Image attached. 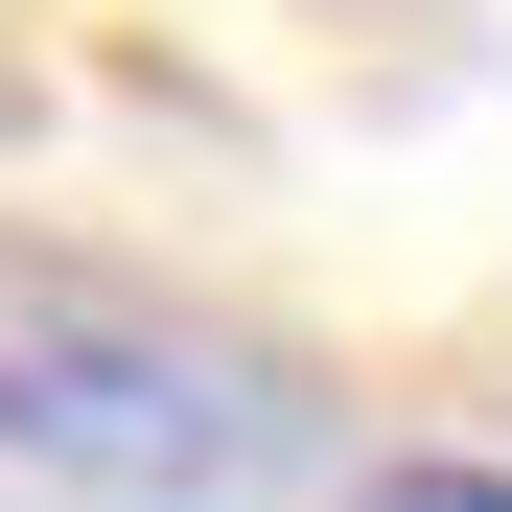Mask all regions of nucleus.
<instances>
[{
    "label": "nucleus",
    "mask_w": 512,
    "mask_h": 512,
    "mask_svg": "<svg viewBox=\"0 0 512 512\" xmlns=\"http://www.w3.org/2000/svg\"><path fill=\"white\" fill-rule=\"evenodd\" d=\"M350 512H512V466H466V443H419V466H373Z\"/></svg>",
    "instance_id": "obj_2"
},
{
    "label": "nucleus",
    "mask_w": 512,
    "mask_h": 512,
    "mask_svg": "<svg viewBox=\"0 0 512 512\" xmlns=\"http://www.w3.org/2000/svg\"><path fill=\"white\" fill-rule=\"evenodd\" d=\"M0 466L70 512H256V489H303V396L280 350H233L187 303L0 280Z\"/></svg>",
    "instance_id": "obj_1"
}]
</instances>
